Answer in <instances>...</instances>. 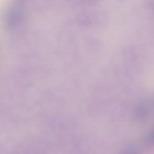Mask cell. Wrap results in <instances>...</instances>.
I'll use <instances>...</instances> for the list:
<instances>
[{
	"mask_svg": "<svg viewBox=\"0 0 154 154\" xmlns=\"http://www.w3.org/2000/svg\"><path fill=\"white\" fill-rule=\"evenodd\" d=\"M145 141L149 146H154V128H153L146 135Z\"/></svg>",
	"mask_w": 154,
	"mask_h": 154,
	"instance_id": "cell-1",
	"label": "cell"
}]
</instances>
